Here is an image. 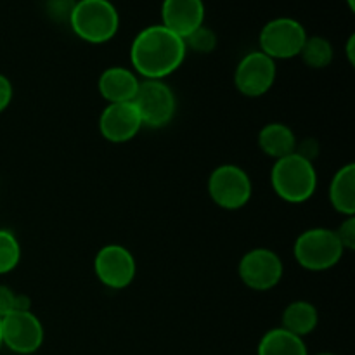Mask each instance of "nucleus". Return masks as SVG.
I'll list each match as a JSON object with an SVG mask.
<instances>
[{
    "label": "nucleus",
    "mask_w": 355,
    "mask_h": 355,
    "mask_svg": "<svg viewBox=\"0 0 355 355\" xmlns=\"http://www.w3.org/2000/svg\"><path fill=\"white\" fill-rule=\"evenodd\" d=\"M186 54L184 38L163 24L141 30L130 45L132 68L144 80H165L182 66Z\"/></svg>",
    "instance_id": "f257e3e1"
},
{
    "label": "nucleus",
    "mask_w": 355,
    "mask_h": 355,
    "mask_svg": "<svg viewBox=\"0 0 355 355\" xmlns=\"http://www.w3.org/2000/svg\"><path fill=\"white\" fill-rule=\"evenodd\" d=\"M270 184L281 200L300 205L311 200L318 191V172L311 159L293 153L276 159L270 170Z\"/></svg>",
    "instance_id": "f03ea898"
},
{
    "label": "nucleus",
    "mask_w": 355,
    "mask_h": 355,
    "mask_svg": "<svg viewBox=\"0 0 355 355\" xmlns=\"http://www.w3.org/2000/svg\"><path fill=\"white\" fill-rule=\"evenodd\" d=\"M69 26L87 44H106L120 30V14L111 0H78L69 16Z\"/></svg>",
    "instance_id": "7ed1b4c3"
},
{
    "label": "nucleus",
    "mask_w": 355,
    "mask_h": 355,
    "mask_svg": "<svg viewBox=\"0 0 355 355\" xmlns=\"http://www.w3.org/2000/svg\"><path fill=\"white\" fill-rule=\"evenodd\" d=\"M345 250L333 229L312 227L302 232L293 245V257L300 267L322 272L342 262Z\"/></svg>",
    "instance_id": "20e7f679"
},
{
    "label": "nucleus",
    "mask_w": 355,
    "mask_h": 355,
    "mask_svg": "<svg viewBox=\"0 0 355 355\" xmlns=\"http://www.w3.org/2000/svg\"><path fill=\"white\" fill-rule=\"evenodd\" d=\"M253 186L248 173L238 165L224 163L208 177V194L222 210H241L252 200Z\"/></svg>",
    "instance_id": "39448f33"
},
{
    "label": "nucleus",
    "mask_w": 355,
    "mask_h": 355,
    "mask_svg": "<svg viewBox=\"0 0 355 355\" xmlns=\"http://www.w3.org/2000/svg\"><path fill=\"white\" fill-rule=\"evenodd\" d=\"M142 127L163 128L172 123L177 113V99L163 80H142L134 101Z\"/></svg>",
    "instance_id": "423d86ee"
},
{
    "label": "nucleus",
    "mask_w": 355,
    "mask_h": 355,
    "mask_svg": "<svg viewBox=\"0 0 355 355\" xmlns=\"http://www.w3.org/2000/svg\"><path fill=\"white\" fill-rule=\"evenodd\" d=\"M307 37V31L300 21L293 17H276L263 24L259 35V51H262L274 61L293 59L300 55Z\"/></svg>",
    "instance_id": "0eeeda50"
},
{
    "label": "nucleus",
    "mask_w": 355,
    "mask_h": 355,
    "mask_svg": "<svg viewBox=\"0 0 355 355\" xmlns=\"http://www.w3.org/2000/svg\"><path fill=\"white\" fill-rule=\"evenodd\" d=\"M2 347L17 355L35 354L45 338L42 321L30 311H14L0 319Z\"/></svg>",
    "instance_id": "6e6552de"
},
{
    "label": "nucleus",
    "mask_w": 355,
    "mask_h": 355,
    "mask_svg": "<svg viewBox=\"0 0 355 355\" xmlns=\"http://www.w3.org/2000/svg\"><path fill=\"white\" fill-rule=\"evenodd\" d=\"M283 260L269 248H253L239 260V279L253 291L274 290L283 279Z\"/></svg>",
    "instance_id": "1a4fd4ad"
},
{
    "label": "nucleus",
    "mask_w": 355,
    "mask_h": 355,
    "mask_svg": "<svg viewBox=\"0 0 355 355\" xmlns=\"http://www.w3.org/2000/svg\"><path fill=\"white\" fill-rule=\"evenodd\" d=\"M276 76V61L262 51H252L236 66L234 85L245 97H262L272 89Z\"/></svg>",
    "instance_id": "9d476101"
},
{
    "label": "nucleus",
    "mask_w": 355,
    "mask_h": 355,
    "mask_svg": "<svg viewBox=\"0 0 355 355\" xmlns=\"http://www.w3.org/2000/svg\"><path fill=\"white\" fill-rule=\"evenodd\" d=\"M94 270L101 283L110 290H125L137 274V262L128 248L121 245H106L94 259Z\"/></svg>",
    "instance_id": "9b49d317"
},
{
    "label": "nucleus",
    "mask_w": 355,
    "mask_h": 355,
    "mask_svg": "<svg viewBox=\"0 0 355 355\" xmlns=\"http://www.w3.org/2000/svg\"><path fill=\"white\" fill-rule=\"evenodd\" d=\"M142 120L134 103L107 104L99 116V132L107 142L125 144L141 132Z\"/></svg>",
    "instance_id": "f8f14e48"
},
{
    "label": "nucleus",
    "mask_w": 355,
    "mask_h": 355,
    "mask_svg": "<svg viewBox=\"0 0 355 355\" xmlns=\"http://www.w3.org/2000/svg\"><path fill=\"white\" fill-rule=\"evenodd\" d=\"M205 16L203 0H163L162 3V24L180 38L203 26Z\"/></svg>",
    "instance_id": "ddd939ff"
},
{
    "label": "nucleus",
    "mask_w": 355,
    "mask_h": 355,
    "mask_svg": "<svg viewBox=\"0 0 355 355\" xmlns=\"http://www.w3.org/2000/svg\"><path fill=\"white\" fill-rule=\"evenodd\" d=\"M141 80L134 69L125 66H111L101 73L97 80V89L103 99L107 103H132L137 94Z\"/></svg>",
    "instance_id": "4468645a"
},
{
    "label": "nucleus",
    "mask_w": 355,
    "mask_h": 355,
    "mask_svg": "<svg viewBox=\"0 0 355 355\" xmlns=\"http://www.w3.org/2000/svg\"><path fill=\"white\" fill-rule=\"evenodd\" d=\"M259 148L269 158L281 159L297 153L298 141L295 132L288 125L281 123V121H272L259 132Z\"/></svg>",
    "instance_id": "2eb2a0df"
},
{
    "label": "nucleus",
    "mask_w": 355,
    "mask_h": 355,
    "mask_svg": "<svg viewBox=\"0 0 355 355\" xmlns=\"http://www.w3.org/2000/svg\"><path fill=\"white\" fill-rule=\"evenodd\" d=\"M329 201L338 214L355 215V165L347 163L333 175L329 184Z\"/></svg>",
    "instance_id": "dca6fc26"
},
{
    "label": "nucleus",
    "mask_w": 355,
    "mask_h": 355,
    "mask_svg": "<svg viewBox=\"0 0 355 355\" xmlns=\"http://www.w3.org/2000/svg\"><path fill=\"white\" fill-rule=\"evenodd\" d=\"M318 324V309L314 307V304L305 300L291 302V304L283 311V318H281V328L293 333V335L300 336V338H304V336L315 331Z\"/></svg>",
    "instance_id": "f3484780"
},
{
    "label": "nucleus",
    "mask_w": 355,
    "mask_h": 355,
    "mask_svg": "<svg viewBox=\"0 0 355 355\" xmlns=\"http://www.w3.org/2000/svg\"><path fill=\"white\" fill-rule=\"evenodd\" d=\"M257 355H309V350L304 338L283 328H274L260 338Z\"/></svg>",
    "instance_id": "a211bd4d"
},
{
    "label": "nucleus",
    "mask_w": 355,
    "mask_h": 355,
    "mask_svg": "<svg viewBox=\"0 0 355 355\" xmlns=\"http://www.w3.org/2000/svg\"><path fill=\"white\" fill-rule=\"evenodd\" d=\"M300 58L304 64L311 69H322L331 64L335 51L328 38L314 35V37H307L300 51Z\"/></svg>",
    "instance_id": "6ab92c4d"
},
{
    "label": "nucleus",
    "mask_w": 355,
    "mask_h": 355,
    "mask_svg": "<svg viewBox=\"0 0 355 355\" xmlns=\"http://www.w3.org/2000/svg\"><path fill=\"white\" fill-rule=\"evenodd\" d=\"M19 262L21 245L16 234L7 229H0V276L12 272Z\"/></svg>",
    "instance_id": "aec40b11"
},
{
    "label": "nucleus",
    "mask_w": 355,
    "mask_h": 355,
    "mask_svg": "<svg viewBox=\"0 0 355 355\" xmlns=\"http://www.w3.org/2000/svg\"><path fill=\"white\" fill-rule=\"evenodd\" d=\"M184 44H186L187 51L198 52V54H210L217 47V35H215L211 28L203 24V26L194 30L191 35H187L184 38Z\"/></svg>",
    "instance_id": "412c9836"
},
{
    "label": "nucleus",
    "mask_w": 355,
    "mask_h": 355,
    "mask_svg": "<svg viewBox=\"0 0 355 355\" xmlns=\"http://www.w3.org/2000/svg\"><path fill=\"white\" fill-rule=\"evenodd\" d=\"M30 309V300L26 297L14 293L9 286L0 284V319L14 311H24Z\"/></svg>",
    "instance_id": "4be33fe9"
},
{
    "label": "nucleus",
    "mask_w": 355,
    "mask_h": 355,
    "mask_svg": "<svg viewBox=\"0 0 355 355\" xmlns=\"http://www.w3.org/2000/svg\"><path fill=\"white\" fill-rule=\"evenodd\" d=\"M335 232L336 236H338L340 243H342L345 252H352V250H355V215L347 217Z\"/></svg>",
    "instance_id": "5701e85b"
},
{
    "label": "nucleus",
    "mask_w": 355,
    "mask_h": 355,
    "mask_svg": "<svg viewBox=\"0 0 355 355\" xmlns=\"http://www.w3.org/2000/svg\"><path fill=\"white\" fill-rule=\"evenodd\" d=\"M75 0H49L47 9L52 17L55 19H68L71 16V10L75 7Z\"/></svg>",
    "instance_id": "b1692460"
},
{
    "label": "nucleus",
    "mask_w": 355,
    "mask_h": 355,
    "mask_svg": "<svg viewBox=\"0 0 355 355\" xmlns=\"http://www.w3.org/2000/svg\"><path fill=\"white\" fill-rule=\"evenodd\" d=\"M12 97H14L12 82H10L6 75L0 73V114L9 107V104L12 103Z\"/></svg>",
    "instance_id": "393cba45"
},
{
    "label": "nucleus",
    "mask_w": 355,
    "mask_h": 355,
    "mask_svg": "<svg viewBox=\"0 0 355 355\" xmlns=\"http://www.w3.org/2000/svg\"><path fill=\"white\" fill-rule=\"evenodd\" d=\"M354 44H355V35H350L349 42H347V58H349L350 64L355 62V55H354Z\"/></svg>",
    "instance_id": "a878e982"
},
{
    "label": "nucleus",
    "mask_w": 355,
    "mask_h": 355,
    "mask_svg": "<svg viewBox=\"0 0 355 355\" xmlns=\"http://www.w3.org/2000/svg\"><path fill=\"white\" fill-rule=\"evenodd\" d=\"M347 2H349V7H350V10H354V0H347Z\"/></svg>",
    "instance_id": "bb28decb"
},
{
    "label": "nucleus",
    "mask_w": 355,
    "mask_h": 355,
    "mask_svg": "<svg viewBox=\"0 0 355 355\" xmlns=\"http://www.w3.org/2000/svg\"><path fill=\"white\" fill-rule=\"evenodd\" d=\"M318 355H336V354H331V352H322V354H318Z\"/></svg>",
    "instance_id": "cd10ccee"
},
{
    "label": "nucleus",
    "mask_w": 355,
    "mask_h": 355,
    "mask_svg": "<svg viewBox=\"0 0 355 355\" xmlns=\"http://www.w3.org/2000/svg\"><path fill=\"white\" fill-rule=\"evenodd\" d=\"M0 349H2V331H0Z\"/></svg>",
    "instance_id": "c85d7f7f"
}]
</instances>
